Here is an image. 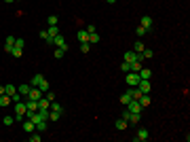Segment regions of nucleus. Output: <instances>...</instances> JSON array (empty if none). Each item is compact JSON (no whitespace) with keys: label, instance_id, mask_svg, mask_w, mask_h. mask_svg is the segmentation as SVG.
<instances>
[{"label":"nucleus","instance_id":"1","mask_svg":"<svg viewBox=\"0 0 190 142\" xmlns=\"http://www.w3.org/2000/svg\"><path fill=\"white\" fill-rule=\"evenodd\" d=\"M24 45H25V40L24 38H15V45H13V51H11V55L13 57H21V49H24Z\"/></svg>","mask_w":190,"mask_h":142},{"label":"nucleus","instance_id":"2","mask_svg":"<svg viewBox=\"0 0 190 142\" xmlns=\"http://www.w3.org/2000/svg\"><path fill=\"white\" fill-rule=\"evenodd\" d=\"M125 81H127V85H131V87H137V83H140V74H137V72H127Z\"/></svg>","mask_w":190,"mask_h":142},{"label":"nucleus","instance_id":"3","mask_svg":"<svg viewBox=\"0 0 190 142\" xmlns=\"http://www.w3.org/2000/svg\"><path fill=\"white\" fill-rule=\"evenodd\" d=\"M150 87H152L150 79H140V83H137V89H140L142 94H150Z\"/></svg>","mask_w":190,"mask_h":142},{"label":"nucleus","instance_id":"4","mask_svg":"<svg viewBox=\"0 0 190 142\" xmlns=\"http://www.w3.org/2000/svg\"><path fill=\"white\" fill-rule=\"evenodd\" d=\"M28 98H30V100H34V102H38V100L42 98V91H40L38 87H30V94H28Z\"/></svg>","mask_w":190,"mask_h":142},{"label":"nucleus","instance_id":"5","mask_svg":"<svg viewBox=\"0 0 190 142\" xmlns=\"http://www.w3.org/2000/svg\"><path fill=\"white\" fill-rule=\"evenodd\" d=\"M127 110H129V112H142V104H140L137 100H131L129 104H127Z\"/></svg>","mask_w":190,"mask_h":142},{"label":"nucleus","instance_id":"6","mask_svg":"<svg viewBox=\"0 0 190 142\" xmlns=\"http://www.w3.org/2000/svg\"><path fill=\"white\" fill-rule=\"evenodd\" d=\"M53 45H55V47H61V49H66V51H68V47H66V38H63L61 34L53 36Z\"/></svg>","mask_w":190,"mask_h":142},{"label":"nucleus","instance_id":"7","mask_svg":"<svg viewBox=\"0 0 190 142\" xmlns=\"http://www.w3.org/2000/svg\"><path fill=\"white\" fill-rule=\"evenodd\" d=\"M148 138H150V131L146 130V127H142V130L137 131V136H135V140H137V142H144V140H148Z\"/></svg>","mask_w":190,"mask_h":142},{"label":"nucleus","instance_id":"8","mask_svg":"<svg viewBox=\"0 0 190 142\" xmlns=\"http://www.w3.org/2000/svg\"><path fill=\"white\" fill-rule=\"evenodd\" d=\"M25 110H28V108H25V102H21V100L15 102V115H24L25 117Z\"/></svg>","mask_w":190,"mask_h":142},{"label":"nucleus","instance_id":"9","mask_svg":"<svg viewBox=\"0 0 190 142\" xmlns=\"http://www.w3.org/2000/svg\"><path fill=\"white\" fill-rule=\"evenodd\" d=\"M13 45H15V36H6V40H4V51H13Z\"/></svg>","mask_w":190,"mask_h":142},{"label":"nucleus","instance_id":"10","mask_svg":"<svg viewBox=\"0 0 190 142\" xmlns=\"http://www.w3.org/2000/svg\"><path fill=\"white\" fill-rule=\"evenodd\" d=\"M76 38H78V43H89V32L78 30V32H76Z\"/></svg>","mask_w":190,"mask_h":142},{"label":"nucleus","instance_id":"11","mask_svg":"<svg viewBox=\"0 0 190 142\" xmlns=\"http://www.w3.org/2000/svg\"><path fill=\"white\" fill-rule=\"evenodd\" d=\"M38 108H51V100H49L47 95H42V98L38 100Z\"/></svg>","mask_w":190,"mask_h":142},{"label":"nucleus","instance_id":"12","mask_svg":"<svg viewBox=\"0 0 190 142\" xmlns=\"http://www.w3.org/2000/svg\"><path fill=\"white\" fill-rule=\"evenodd\" d=\"M34 121H30V119H28V121H24V131L25 134H32V131H34Z\"/></svg>","mask_w":190,"mask_h":142},{"label":"nucleus","instance_id":"13","mask_svg":"<svg viewBox=\"0 0 190 142\" xmlns=\"http://www.w3.org/2000/svg\"><path fill=\"white\" fill-rule=\"evenodd\" d=\"M137 74H140V79H150V76H152V70H150V68H140Z\"/></svg>","mask_w":190,"mask_h":142},{"label":"nucleus","instance_id":"14","mask_svg":"<svg viewBox=\"0 0 190 142\" xmlns=\"http://www.w3.org/2000/svg\"><path fill=\"white\" fill-rule=\"evenodd\" d=\"M42 81H45V76H42V74H34V76H32V87H38V85L42 83Z\"/></svg>","mask_w":190,"mask_h":142},{"label":"nucleus","instance_id":"15","mask_svg":"<svg viewBox=\"0 0 190 142\" xmlns=\"http://www.w3.org/2000/svg\"><path fill=\"white\" fill-rule=\"evenodd\" d=\"M4 94L6 95H17V87H15V85H4Z\"/></svg>","mask_w":190,"mask_h":142},{"label":"nucleus","instance_id":"16","mask_svg":"<svg viewBox=\"0 0 190 142\" xmlns=\"http://www.w3.org/2000/svg\"><path fill=\"white\" fill-rule=\"evenodd\" d=\"M25 108H28L30 112H36V110H38V102H34V100H30V102H25ZM28 110H25V112H28Z\"/></svg>","mask_w":190,"mask_h":142},{"label":"nucleus","instance_id":"17","mask_svg":"<svg viewBox=\"0 0 190 142\" xmlns=\"http://www.w3.org/2000/svg\"><path fill=\"white\" fill-rule=\"evenodd\" d=\"M129 94H131V98H133V100H140V98H142V91H140V89H137V87H131L129 89Z\"/></svg>","mask_w":190,"mask_h":142},{"label":"nucleus","instance_id":"18","mask_svg":"<svg viewBox=\"0 0 190 142\" xmlns=\"http://www.w3.org/2000/svg\"><path fill=\"white\" fill-rule=\"evenodd\" d=\"M13 100H11V95H6V94H2L0 95V106H9Z\"/></svg>","mask_w":190,"mask_h":142},{"label":"nucleus","instance_id":"19","mask_svg":"<svg viewBox=\"0 0 190 142\" xmlns=\"http://www.w3.org/2000/svg\"><path fill=\"white\" fill-rule=\"evenodd\" d=\"M142 25L146 30H152V17H142Z\"/></svg>","mask_w":190,"mask_h":142},{"label":"nucleus","instance_id":"20","mask_svg":"<svg viewBox=\"0 0 190 142\" xmlns=\"http://www.w3.org/2000/svg\"><path fill=\"white\" fill-rule=\"evenodd\" d=\"M137 102H140V104H142V108H144V106H148V104H150V94H144L142 98H140V100H137Z\"/></svg>","mask_w":190,"mask_h":142},{"label":"nucleus","instance_id":"21","mask_svg":"<svg viewBox=\"0 0 190 142\" xmlns=\"http://www.w3.org/2000/svg\"><path fill=\"white\" fill-rule=\"evenodd\" d=\"M131 100H133V98H131V94H129V91H125V94L120 95V102H123V104H125V106H127V104H129Z\"/></svg>","mask_w":190,"mask_h":142},{"label":"nucleus","instance_id":"22","mask_svg":"<svg viewBox=\"0 0 190 142\" xmlns=\"http://www.w3.org/2000/svg\"><path fill=\"white\" fill-rule=\"evenodd\" d=\"M30 87H32V85H19V91H17V94L19 95H28L30 94Z\"/></svg>","mask_w":190,"mask_h":142},{"label":"nucleus","instance_id":"23","mask_svg":"<svg viewBox=\"0 0 190 142\" xmlns=\"http://www.w3.org/2000/svg\"><path fill=\"white\" fill-rule=\"evenodd\" d=\"M47 32H49V36L53 38V36H57V34H59V28H57V25H49V30H47Z\"/></svg>","mask_w":190,"mask_h":142},{"label":"nucleus","instance_id":"24","mask_svg":"<svg viewBox=\"0 0 190 142\" xmlns=\"http://www.w3.org/2000/svg\"><path fill=\"white\" fill-rule=\"evenodd\" d=\"M127 125H129V123H127V121H125V119H123V117H120L119 121H116V130H125Z\"/></svg>","mask_w":190,"mask_h":142},{"label":"nucleus","instance_id":"25","mask_svg":"<svg viewBox=\"0 0 190 142\" xmlns=\"http://www.w3.org/2000/svg\"><path fill=\"white\" fill-rule=\"evenodd\" d=\"M49 119H51V121H59V119H61V112H57V110H51Z\"/></svg>","mask_w":190,"mask_h":142},{"label":"nucleus","instance_id":"26","mask_svg":"<svg viewBox=\"0 0 190 142\" xmlns=\"http://www.w3.org/2000/svg\"><path fill=\"white\" fill-rule=\"evenodd\" d=\"M63 53H66V49H61V47H57L55 51H53V55H55L57 59H61V57H63Z\"/></svg>","mask_w":190,"mask_h":142},{"label":"nucleus","instance_id":"27","mask_svg":"<svg viewBox=\"0 0 190 142\" xmlns=\"http://www.w3.org/2000/svg\"><path fill=\"white\" fill-rule=\"evenodd\" d=\"M36 130H38V131H45V130H47V121H45V119H42V121H38V123H36Z\"/></svg>","mask_w":190,"mask_h":142},{"label":"nucleus","instance_id":"28","mask_svg":"<svg viewBox=\"0 0 190 142\" xmlns=\"http://www.w3.org/2000/svg\"><path fill=\"white\" fill-rule=\"evenodd\" d=\"M38 89H40V91H42V94H47V91H49V83H47V79H45V81H42V83L38 85Z\"/></svg>","mask_w":190,"mask_h":142},{"label":"nucleus","instance_id":"29","mask_svg":"<svg viewBox=\"0 0 190 142\" xmlns=\"http://www.w3.org/2000/svg\"><path fill=\"white\" fill-rule=\"evenodd\" d=\"M80 51H83V53H89V51H91V43H80Z\"/></svg>","mask_w":190,"mask_h":142},{"label":"nucleus","instance_id":"30","mask_svg":"<svg viewBox=\"0 0 190 142\" xmlns=\"http://www.w3.org/2000/svg\"><path fill=\"white\" fill-rule=\"evenodd\" d=\"M2 123H4V125H13V123H15V117H9V115H6V117H2Z\"/></svg>","mask_w":190,"mask_h":142},{"label":"nucleus","instance_id":"31","mask_svg":"<svg viewBox=\"0 0 190 142\" xmlns=\"http://www.w3.org/2000/svg\"><path fill=\"white\" fill-rule=\"evenodd\" d=\"M51 110H57V112H63V108H61V104H57V102H51Z\"/></svg>","mask_w":190,"mask_h":142},{"label":"nucleus","instance_id":"32","mask_svg":"<svg viewBox=\"0 0 190 142\" xmlns=\"http://www.w3.org/2000/svg\"><path fill=\"white\" fill-rule=\"evenodd\" d=\"M133 51H135V53H142V51H144V43H140V40H137V43H135V49H133Z\"/></svg>","mask_w":190,"mask_h":142},{"label":"nucleus","instance_id":"33","mask_svg":"<svg viewBox=\"0 0 190 142\" xmlns=\"http://www.w3.org/2000/svg\"><path fill=\"white\" fill-rule=\"evenodd\" d=\"M120 70H123V72H131V64L123 62V64H120Z\"/></svg>","mask_w":190,"mask_h":142},{"label":"nucleus","instance_id":"34","mask_svg":"<svg viewBox=\"0 0 190 142\" xmlns=\"http://www.w3.org/2000/svg\"><path fill=\"white\" fill-rule=\"evenodd\" d=\"M89 43H99V34H89Z\"/></svg>","mask_w":190,"mask_h":142},{"label":"nucleus","instance_id":"35","mask_svg":"<svg viewBox=\"0 0 190 142\" xmlns=\"http://www.w3.org/2000/svg\"><path fill=\"white\" fill-rule=\"evenodd\" d=\"M47 21H49V25H57V17L51 15V17H47Z\"/></svg>","mask_w":190,"mask_h":142},{"label":"nucleus","instance_id":"36","mask_svg":"<svg viewBox=\"0 0 190 142\" xmlns=\"http://www.w3.org/2000/svg\"><path fill=\"white\" fill-rule=\"evenodd\" d=\"M146 34H148V30H146L144 25H140V28H137V36H146Z\"/></svg>","mask_w":190,"mask_h":142},{"label":"nucleus","instance_id":"37","mask_svg":"<svg viewBox=\"0 0 190 142\" xmlns=\"http://www.w3.org/2000/svg\"><path fill=\"white\" fill-rule=\"evenodd\" d=\"M142 55H144V59H146V57H152V51H150V49H146V47H144Z\"/></svg>","mask_w":190,"mask_h":142},{"label":"nucleus","instance_id":"38","mask_svg":"<svg viewBox=\"0 0 190 142\" xmlns=\"http://www.w3.org/2000/svg\"><path fill=\"white\" fill-rule=\"evenodd\" d=\"M30 142H40V136H36V134H34V136H30Z\"/></svg>","mask_w":190,"mask_h":142},{"label":"nucleus","instance_id":"39","mask_svg":"<svg viewBox=\"0 0 190 142\" xmlns=\"http://www.w3.org/2000/svg\"><path fill=\"white\" fill-rule=\"evenodd\" d=\"M4 94V85H0V95Z\"/></svg>","mask_w":190,"mask_h":142},{"label":"nucleus","instance_id":"40","mask_svg":"<svg viewBox=\"0 0 190 142\" xmlns=\"http://www.w3.org/2000/svg\"><path fill=\"white\" fill-rule=\"evenodd\" d=\"M4 2H6V4H11V2H15V0H4Z\"/></svg>","mask_w":190,"mask_h":142},{"label":"nucleus","instance_id":"41","mask_svg":"<svg viewBox=\"0 0 190 142\" xmlns=\"http://www.w3.org/2000/svg\"><path fill=\"white\" fill-rule=\"evenodd\" d=\"M106 2H108V4H112V2H116V0H106Z\"/></svg>","mask_w":190,"mask_h":142}]
</instances>
